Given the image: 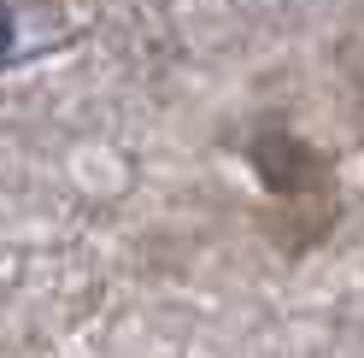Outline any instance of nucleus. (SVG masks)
<instances>
[{
    "label": "nucleus",
    "mask_w": 364,
    "mask_h": 358,
    "mask_svg": "<svg viewBox=\"0 0 364 358\" xmlns=\"http://www.w3.org/2000/svg\"><path fill=\"white\" fill-rule=\"evenodd\" d=\"M12 48V30H6V18H0V53H6Z\"/></svg>",
    "instance_id": "nucleus-1"
}]
</instances>
